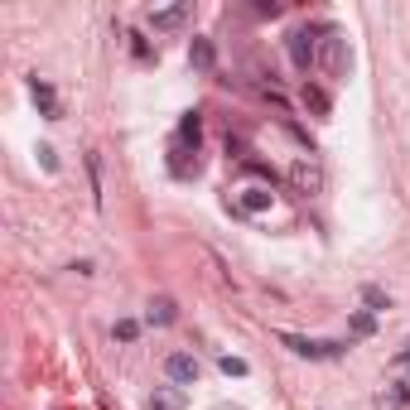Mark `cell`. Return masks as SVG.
Returning a JSON list of instances; mask_svg holds the SVG:
<instances>
[{
    "mask_svg": "<svg viewBox=\"0 0 410 410\" xmlns=\"http://www.w3.org/2000/svg\"><path fill=\"white\" fill-rule=\"evenodd\" d=\"M280 348H290L295 357H309V362H324V357H343L348 343H319V338H304V333H280Z\"/></svg>",
    "mask_w": 410,
    "mask_h": 410,
    "instance_id": "cell-1",
    "label": "cell"
},
{
    "mask_svg": "<svg viewBox=\"0 0 410 410\" xmlns=\"http://www.w3.org/2000/svg\"><path fill=\"white\" fill-rule=\"evenodd\" d=\"M319 63H324V73H328V78H343V73H348V44H343V39H338L333 29L324 34V49H319Z\"/></svg>",
    "mask_w": 410,
    "mask_h": 410,
    "instance_id": "cell-2",
    "label": "cell"
},
{
    "mask_svg": "<svg viewBox=\"0 0 410 410\" xmlns=\"http://www.w3.org/2000/svg\"><path fill=\"white\" fill-rule=\"evenodd\" d=\"M285 44H290V63H295L300 73H309V68L319 63V44H314V34H309V29H295Z\"/></svg>",
    "mask_w": 410,
    "mask_h": 410,
    "instance_id": "cell-3",
    "label": "cell"
},
{
    "mask_svg": "<svg viewBox=\"0 0 410 410\" xmlns=\"http://www.w3.org/2000/svg\"><path fill=\"white\" fill-rule=\"evenodd\" d=\"M164 372H169V382L193 386V382H198V357H189V353H169V357H164Z\"/></svg>",
    "mask_w": 410,
    "mask_h": 410,
    "instance_id": "cell-4",
    "label": "cell"
},
{
    "mask_svg": "<svg viewBox=\"0 0 410 410\" xmlns=\"http://www.w3.org/2000/svg\"><path fill=\"white\" fill-rule=\"evenodd\" d=\"M184 386H155V396H150V410H184Z\"/></svg>",
    "mask_w": 410,
    "mask_h": 410,
    "instance_id": "cell-5",
    "label": "cell"
},
{
    "mask_svg": "<svg viewBox=\"0 0 410 410\" xmlns=\"http://www.w3.org/2000/svg\"><path fill=\"white\" fill-rule=\"evenodd\" d=\"M29 92H34V102L44 107V116H49V121H58V102H54V87H49V82H44V78H29Z\"/></svg>",
    "mask_w": 410,
    "mask_h": 410,
    "instance_id": "cell-6",
    "label": "cell"
},
{
    "mask_svg": "<svg viewBox=\"0 0 410 410\" xmlns=\"http://www.w3.org/2000/svg\"><path fill=\"white\" fill-rule=\"evenodd\" d=\"M189 10H193V5H169V10H155V15H150V25H155V29H174V25H184V20H189Z\"/></svg>",
    "mask_w": 410,
    "mask_h": 410,
    "instance_id": "cell-7",
    "label": "cell"
},
{
    "mask_svg": "<svg viewBox=\"0 0 410 410\" xmlns=\"http://www.w3.org/2000/svg\"><path fill=\"white\" fill-rule=\"evenodd\" d=\"M179 140H184V145H193V150H198V140H203V121H198V111H189V116H184V121H179Z\"/></svg>",
    "mask_w": 410,
    "mask_h": 410,
    "instance_id": "cell-8",
    "label": "cell"
},
{
    "mask_svg": "<svg viewBox=\"0 0 410 410\" xmlns=\"http://www.w3.org/2000/svg\"><path fill=\"white\" fill-rule=\"evenodd\" d=\"M189 58H193V68H203V73H208V68H213V44H208V39H193V49H189Z\"/></svg>",
    "mask_w": 410,
    "mask_h": 410,
    "instance_id": "cell-9",
    "label": "cell"
},
{
    "mask_svg": "<svg viewBox=\"0 0 410 410\" xmlns=\"http://www.w3.org/2000/svg\"><path fill=\"white\" fill-rule=\"evenodd\" d=\"M174 319H179V309H174V300H155L150 304V324H174Z\"/></svg>",
    "mask_w": 410,
    "mask_h": 410,
    "instance_id": "cell-10",
    "label": "cell"
},
{
    "mask_svg": "<svg viewBox=\"0 0 410 410\" xmlns=\"http://www.w3.org/2000/svg\"><path fill=\"white\" fill-rule=\"evenodd\" d=\"M290 179H295L304 193H314V189H319V169H309V164H295V169H290Z\"/></svg>",
    "mask_w": 410,
    "mask_h": 410,
    "instance_id": "cell-11",
    "label": "cell"
},
{
    "mask_svg": "<svg viewBox=\"0 0 410 410\" xmlns=\"http://www.w3.org/2000/svg\"><path fill=\"white\" fill-rule=\"evenodd\" d=\"M242 208L246 213H266V208H271V189H246Z\"/></svg>",
    "mask_w": 410,
    "mask_h": 410,
    "instance_id": "cell-12",
    "label": "cell"
},
{
    "mask_svg": "<svg viewBox=\"0 0 410 410\" xmlns=\"http://www.w3.org/2000/svg\"><path fill=\"white\" fill-rule=\"evenodd\" d=\"M87 174H92V203L102 208V155H87Z\"/></svg>",
    "mask_w": 410,
    "mask_h": 410,
    "instance_id": "cell-13",
    "label": "cell"
},
{
    "mask_svg": "<svg viewBox=\"0 0 410 410\" xmlns=\"http://www.w3.org/2000/svg\"><path fill=\"white\" fill-rule=\"evenodd\" d=\"M304 107L314 111V116H328V97L319 92V87H304Z\"/></svg>",
    "mask_w": 410,
    "mask_h": 410,
    "instance_id": "cell-14",
    "label": "cell"
},
{
    "mask_svg": "<svg viewBox=\"0 0 410 410\" xmlns=\"http://www.w3.org/2000/svg\"><path fill=\"white\" fill-rule=\"evenodd\" d=\"M353 333H357V338H372V333H377V319H372L367 309H362V314H353Z\"/></svg>",
    "mask_w": 410,
    "mask_h": 410,
    "instance_id": "cell-15",
    "label": "cell"
},
{
    "mask_svg": "<svg viewBox=\"0 0 410 410\" xmlns=\"http://www.w3.org/2000/svg\"><path fill=\"white\" fill-rule=\"evenodd\" d=\"M362 300L372 304V309H391V300H386V295L377 290V285H367V290H362Z\"/></svg>",
    "mask_w": 410,
    "mask_h": 410,
    "instance_id": "cell-16",
    "label": "cell"
},
{
    "mask_svg": "<svg viewBox=\"0 0 410 410\" xmlns=\"http://www.w3.org/2000/svg\"><path fill=\"white\" fill-rule=\"evenodd\" d=\"M218 367L227 372V377H246V362H242V357H222Z\"/></svg>",
    "mask_w": 410,
    "mask_h": 410,
    "instance_id": "cell-17",
    "label": "cell"
},
{
    "mask_svg": "<svg viewBox=\"0 0 410 410\" xmlns=\"http://www.w3.org/2000/svg\"><path fill=\"white\" fill-rule=\"evenodd\" d=\"M136 333H140V324H136V319H121V324H116V338H121V343H131Z\"/></svg>",
    "mask_w": 410,
    "mask_h": 410,
    "instance_id": "cell-18",
    "label": "cell"
},
{
    "mask_svg": "<svg viewBox=\"0 0 410 410\" xmlns=\"http://www.w3.org/2000/svg\"><path fill=\"white\" fill-rule=\"evenodd\" d=\"M39 164H44V169H58V155L49 150V145H39Z\"/></svg>",
    "mask_w": 410,
    "mask_h": 410,
    "instance_id": "cell-19",
    "label": "cell"
},
{
    "mask_svg": "<svg viewBox=\"0 0 410 410\" xmlns=\"http://www.w3.org/2000/svg\"><path fill=\"white\" fill-rule=\"evenodd\" d=\"M256 15H271V20H275V15H280V5H275V0H256Z\"/></svg>",
    "mask_w": 410,
    "mask_h": 410,
    "instance_id": "cell-20",
    "label": "cell"
},
{
    "mask_svg": "<svg viewBox=\"0 0 410 410\" xmlns=\"http://www.w3.org/2000/svg\"><path fill=\"white\" fill-rule=\"evenodd\" d=\"M396 367H401V372H410V343L401 348V353H396Z\"/></svg>",
    "mask_w": 410,
    "mask_h": 410,
    "instance_id": "cell-21",
    "label": "cell"
}]
</instances>
